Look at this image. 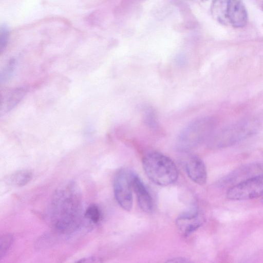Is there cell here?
Here are the masks:
<instances>
[{
    "mask_svg": "<svg viewBox=\"0 0 263 263\" xmlns=\"http://www.w3.org/2000/svg\"><path fill=\"white\" fill-rule=\"evenodd\" d=\"M9 34L8 26L4 23L1 25L0 28V51L2 53L6 48Z\"/></svg>",
    "mask_w": 263,
    "mask_h": 263,
    "instance_id": "18",
    "label": "cell"
},
{
    "mask_svg": "<svg viewBox=\"0 0 263 263\" xmlns=\"http://www.w3.org/2000/svg\"><path fill=\"white\" fill-rule=\"evenodd\" d=\"M13 238L10 234H4L1 237L0 240V259H2L7 253L10 248Z\"/></svg>",
    "mask_w": 263,
    "mask_h": 263,
    "instance_id": "17",
    "label": "cell"
},
{
    "mask_svg": "<svg viewBox=\"0 0 263 263\" xmlns=\"http://www.w3.org/2000/svg\"><path fill=\"white\" fill-rule=\"evenodd\" d=\"M258 127V122L255 120L241 121L216 134L211 142L217 147L231 145L254 134Z\"/></svg>",
    "mask_w": 263,
    "mask_h": 263,
    "instance_id": "3",
    "label": "cell"
},
{
    "mask_svg": "<svg viewBox=\"0 0 263 263\" xmlns=\"http://www.w3.org/2000/svg\"><path fill=\"white\" fill-rule=\"evenodd\" d=\"M49 220L59 233L69 234L77 231L84 213L80 190L73 181H69L56 190L49 206Z\"/></svg>",
    "mask_w": 263,
    "mask_h": 263,
    "instance_id": "1",
    "label": "cell"
},
{
    "mask_svg": "<svg viewBox=\"0 0 263 263\" xmlns=\"http://www.w3.org/2000/svg\"><path fill=\"white\" fill-rule=\"evenodd\" d=\"M214 123L209 118L195 120L186 126L179 135L178 142L183 148L192 147L202 142L210 136Z\"/></svg>",
    "mask_w": 263,
    "mask_h": 263,
    "instance_id": "4",
    "label": "cell"
},
{
    "mask_svg": "<svg viewBox=\"0 0 263 263\" xmlns=\"http://www.w3.org/2000/svg\"><path fill=\"white\" fill-rule=\"evenodd\" d=\"M206 1H208V0H202V1H203V2Z\"/></svg>",
    "mask_w": 263,
    "mask_h": 263,
    "instance_id": "22",
    "label": "cell"
},
{
    "mask_svg": "<svg viewBox=\"0 0 263 263\" xmlns=\"http://www.w3.org/2000/svg\"><path fill=\"white\" fill-rule=\"evenodd\" d=\"M263 174V165L251 163L241 166L230 173L222 180L221 185L231 187L254 176Z\"/></svg>",
    "mask_w": 263,
    "mask_h": 263,
    "instance_id": "7",
    "label": "cell"
},
{
    "mask_svg": "<svg viewBox=\"0 0 263 263\" xmlns=\"http://www.w3.org/2000/svg\"><path fill=\"white\" fill-rule=\"evenodd\" d=\"M26 90L23 88H16L12 90L8 95L5 102V108L6 111L14 108L24 97Z\"/></svg>",
    "mask_w": 263,
    "mask_h": 263,
    "instance_id": "13",
    "label": "cell"
},
{
    "mask_svg": "<svg viewBox=\"0 0 263 263\" xmlns=\"http://www.w3.org/2000/svg\"><path fill=\"white\" fill-rule=\"evenodd\" d=\"M228 0H214L213 3V13L218 20L221 23L228 22L227 17V4Z\"/></svg>",
    "mask_w": 263,
    "mask_h": 263,
    "instance_id": "14",
    "label": "cell"
},
{
    "mask_svg": "<svg viewBox=\"0 0 263 263\" xmlns=\"http://www.w3.org/2000/svg\"><path fill=\"white\" fill-rule=\"evenodd\" d=\"M204 221L203 213L195 211L179 216L176 219V224L180 232L186 236L200 228Z\"/></svg>",
    "mask_w": 263,
    "mask_h": 263,
    "instance_id": "8",
    "label": "cell"
},
{
    "mask_svg": "<svg viewBox=\"0 0 263 263\" xmlns=\"http://www.w3.org/2000/svg\"><path fill=\"white\" fill-rule=\"evenodd\" d=\"M263 195V174L254 176L231 187L227 198L232 200H245Z\"/></svg>",
    "mask_w": 263,
    "mask_h": 263,
    "instance_id": "5",
    "label": "cell"
},
{
    "mask_svg": "<svg viewBox=\"0 0 263 263\" xmlns=\"http://www.w3.org/2000/svg\"><path fill=\"white\" fill-rule=\"evenodd\" d=\"M32 178V172L28 170L17 171L9 177L8 180L11 184L21 187L25 185L30 181Z\"/></svg>",
    "mask_w": 263,
    "mask_h": 263,
    "instance_id": "12",
    "label": "cell"
},
{
    "mask_svg": "<svg viewBox=\"0 0 263 263\" xmlns=\"http://www.w3.org/2000/svg\"><path fill=\"white\" fill-rule=\"evenodd\" d=\"M228 22L236 28L246 25L248 15L242 0H228L227 9Z\"/></svg>",
    "mask_w": 263,
    "mask_h": 263,
    "instance_id": "11",
    "label": "cell"
},
{
    "mask_svg": "<svg viewBox=\"0 0 263 263\" xmlns=\"http://www.w3.org/2000/svg\"><path fill=\"white\" fill-rule=\"evenodd\" d=\"M184 164L186 173L193 181L199 185H203L206 183V168L200 158L189 155L185 158Z\"/></svg>",
    "mask_w": 263,
    "mask_h": 263,
    "instance_id": "9",
    "label": "cell"
},
{
    "mask_svg": "<svg viewBox=\"0 0 263 263\" xmlns=\"http://www.w3.org/2000/svg\"><path fill=\"white\" fill-rule=\"evenodd\" d=\"M142 165L148 178L157 185L167 186L178 179V171L174 162L159 152H152L145 155Z\"/></svg>",
    "mask_w": 263,
    "mask_h": 263,
    "instance_id": "2",
    "label": "cell"
},
{
    "mask_svg": "<svg viewBox=\"0 0 263 263\" xmlns=\"http://www.w3.org/2000/svg\"><path fill=\"white\" fill-rule=\"evenodd\" d=\"M15 61L10 60L5 66L0 73L1 83L7 82L11 78L15 68Z\"/></svg>",
    "mask_w": 263,
    "mask_h": 263,
    "instance_id": "16",
    "label": "cell"
},
{
    "mask_svg": "<svg viewBox=\"0 0 263 263\" xmlns=\"http://www.w3.org/2000/svg\"><path fill=\"white\" fill-rule=\"evenodd\" d=\"M99 258H97V257H88L86 258H84L80 259V260H78L77 262H96L99 261Z\"/></svg>",
    "mask_w": 263,
    "mask_h": 263,
    "instance_id": "19",
    "label": "cell"
},
{
    "mask_svg": "<svg viewBox=\"0 0 263 263\" xmlns=\"http://www.w3.org/2000/svg\"><path fill=\"white\" fill-rule=\"evenodd\" d=\"M130 173L124 169L116 173L114 180V192L115 198L120 206L129 211L133 205V195Z\"/></svg>",
    "mask_w": 263,
    "mask_h": 263,
    "instance_id": "6",
    "label": "cell"
},
{
    "mask_svg": "<svg viewBox=\"0 0 263 263\" xmlns=\"http://www.w3.org/2000/svg\"><path fill=\"white\" fill-rule=\"evenodd\" d=\"M84 217L93 224L99 222L101 218V212L99 206L95 204L90 205L84 212Z\"/></svg>",
    "mask_w": 263,
    "mask_h": 263,
    "instance_id": "15",
    "label": "cell"
},
{
    "mask_svg": "<svg viewBox=\"0 0 263 263\" xmlns=\"http://www.w3.org/2000/svg\"><path fill=\"white\" fill-rule=\"evenodd\" d=\"M130 178L139 207L144 212L151 213L153 210V201L148 190L136 174L130 173Z\"/></svg>",
    "mask_w": 263,
    "mask_h": 263,
    "instance_id": "10",
    "label": "cell"
},
{
    "mask_svg": "<svg viewBox=\"0 0 263 263\" xmlns=\"http://www.w3.org/2000/svg\"><path fill=\"white\" fill-rule=\"evenodd\" d=\"M167 262H189V261L187 260H186L185 258H173L172 259H170L168 261H167Z\"/></svg>",
    "mask_w": 263,
    "mask_h": 263,
    "instance_id": "20",
    "label": "cell"
},
{
    "mask_svg": "<svg viewBox=\"0 0 263 263\" xmlns=\"http://www.w3.org/2000/svg\"><path fill=\"white\" fill-rule=\"evenodd\" d=\"M261 202L263 204V195L261 196Z\"/></svg>",
    "mask_w": 263,
    "mask_h": 263,
    "instance_id": "21",
    "label": "cell"
}]
</instances>
